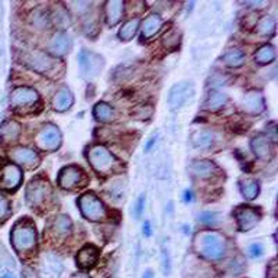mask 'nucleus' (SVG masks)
<instances>
[{"label": "nucleus", "instance_id": "7", "mask_svg": "<svg viewBox=\"0 0 278 278\" xmlns=\"http://www.w3.org/2000/svg\"><path fill=\"white\" fill-rule=\"evenodd\" d=\"M10 105H12V108L15 110L26 112L28 109L41 106V99H39V94L35 92L33 89L17 87L10 94Z\"/></svg>", "mask_w": 278, "mask_h": 278}, {"label": "nucleus", "instance_id": "47", "mask_svg": "<svg viewBox=\"0 0 278 278\" xmlns=\"http://www.w3.org/2000/svg\"><path fill=\"white\" fill-rule=\"evenodd\" d=\"M248 6H252V7H265L268 6L267 1H251V3H247Z\"/></svg>", "mask_w": 278, "mask_h": 278}, {"label": "nucleus", "instance_id": "40", "mask_svg": "<svg viewBox=\"0 0 278 278\" xmlns=\"http://www.w3.org/2000/svg\"><path fill=\"white\" fill-rule=\"evenodd\" d=\"M124 188L125 185L122 181H119L118 184L115 183V184H113V188H112V196H113L115 199H116V197H122V196H124Z\"/></svg>", "mask_w": 278, "mask_h": 278}, {"label": "nucleus", "instance_id": "42", "mask_svg": "<svg viewBox=\"0 0 278 278\" xmlns=\"http://www.w3.org/2000/svg\"><path fill=\"white\" fill-rule=\"evenodd\" d=\"M267 278H277V267H276V260H273L270 264V268L267 271Z\"/></svg>", "mask_w": 278, "mask_h": 278}, {"label": "nucleus", "instance_id": "36", "mask_svg": "<svg viewBox=\"0 0 278 278\" xmlns=\"http://www.w3.org/2000/svg\"><path fill=\"white\" fill-rule=\"evenodd\" d=\"M9 212H10L9 201H7V199L3 194H0V220H3L4 217H7Z\"/></svg>", "mask_w": 278, "mask_h": 278}, {"label": "nucleus", "instance_id": "49", "mask_svg": "<svg viewBox=\"0 0 278 278\" xmlns=\"http://www.w3.org/2000/svg\"><path fill=\"white\" fill-rule=\"evenodd\" d=\"M0 278H16V277H15V274H13V273L7 271V273H3V274L0 276Z\"/></svg>", "mask_w": 278, "mask_h": 278}, {"label": "nucleus", "instance_id": "14", "mask_svg": "<svg viewBox=\"0 0 278 278\" xmlns=\"http://www.w3.org/2000/svg\"><path fill=\"white\" fill-rule=\"evenodd\" d=\"M9 155L12 161H15L16 164L23 165L26 168H33L39 164V155L29 148H15L10 151Z\"/></svg>", "mask_w": 278, "mask_h": 278}, {"label": "nucleus", "instance_id": "5", "mask_svg": "<svg viewBox=\"0 0 278 278\" xmlns=\"http://www.w3.org/2000/svg\"><path fill=\"white\" fill-rule=\"evenodd\" d=\"M78 207H80L83 216L90 222H102L108 216L106 206L102 203V200L93 191H87V193L80 196Z\"/></svg>", "mask_w": 278, "mask_h": 278}, {"label": "nucleus", "instance_id": "33", "mask_svg": "<svg viewBox=\"0 0 278 278\" xmlns=\"http://www.w3.org/2000/svg\"><path fill=\"white\" fill-rule=\"evenodd\" d=\"M32 22H33V25L35 26H38V28H46L49 23H51V19H49V16L46 12L44 10H36L33 16H32Z\"/></svg>", "mask_w": 278, "mask_h": 278}, {"label": "nucleus", "instance_id": "17", "mask_svg": "<svg viewBox=\"0 0 278 278\" xmlns=\"http://www.w3.org/2000/svg\"><path fill=\"white\" fill-rule=\"evenodd\" d=\"M188 171H190L194 177L203 178V180H206V178H213L215 175H217V172H219L216 164L212 162V161H209V159L194 161V162L190 165Z\"/></svg>", "mask_w": 278, "mask_h": 278}, {"label": "nucleus", "instance_id": "22", "mask_svg": "<svg viewBox=\"0 0 278 278\" xmlns=\"http://www.w3.org/2000/svg\"><path fill=\"white\" fill-rule=\"evenodd\" d=\"M161 26H162L161 16L156 15V13L146 16L143 23H142V36L143 38H152L155 33L161 29Z\"/></svg>", "mask_w": 278, "mask_h": 278}, {"label": "nucleus", "instance_id": "35", "mask_svg": "<svg viewBox=\"0 0 278 278\" xmlns=\"http://www.w3.org/2000/svg\"><path fill=\"white\" fill-rule=\"evenodd\" d=\"M162 44L167 46V48H172V46L178 45L180 44V35H178V32L172 31L170 33H167V35H164Z\"/></svg>", "mask_w": 278, "mask_h": 278}, {"label": "nucleus", "instance_id": "18", "mask_svg": "<svg viewBox=\"0 0 278 278\" xmlns=\"http://www.w3.org/2000/svg\"><path fill=\"white\" fill-rule=\"evenodd\" d=\"M76 261L80 268H93L99 261V249L92 244L86 245L78 251Z\"/></svg>", "mask_w": 278, "mask_h": 278}, {"label": "nucleus", "instance_id": "45", "mask_svg": "<svg viewBox=\"0 0 278 278\" xmlns=\"http://www.w3.org/2000/svg\"><path fill=\"white\" fill-rule=\"evenodd\" d=\"M194 199V196H193V193H191V190H185L184 193H183V200L185 201V203H190V201Z\"/></svg>", "mask_w": 278, "mask_h": 278}, {"label": "nucleus", "instance_id": "28", "mask_svg": "<svg viewBox=\"0 0 278 278\" xmlns=\"http://www.w3.org/2000/svg\"><path fill=\"white\" fill-rule=\"evenodd\" d=\"M223 61L232 68H238L245 62V54L239 48H232L223 55Z\"/></svg>", "mask_w": 278, "mask_h": 278}, {"label": "nucleus", "instance_id": "32", "mask_svg": "<svg viewBox=\"0 0 278 278\" xmlns=\"http://www.w3.org/2000/svg\"><path fill=\"white\" fill-rule=\"evenodd\" d=\"M54 232L60 236H65L71 232V220L67 215H60L54 220Z\"/></svg>", "mask_w": 278, "mask_h": 278}, {"label": "nucleus", "instance_id": "8", "mask_svg": "<svg viewBox=\"0 0 278 278\" xmlns=\"http://www.w3.org/2000/svg\"><path fill=\"white\" fill-rule=\"evenodd\" d=\"M86 183H87L86 172L77 165H68L60 171L58 185L64 190H77L80 187H84Z\"/></svg>", "mask_w": 278, "mask_h": 278}, {"label": "nucleus", "instance_id": "41", "mask_svg": "<svg viewBox=\"0 0 278 278\" xmlns=\"http://www.w3.org/2000/svg\"><path fill=\"white\" fill-rule=\"evenodd\" d=\"M151 115H152V108H149V106H142V108H138V116H137V118L148 119Z\"/></svg>", "mask_w": 278, "mask_h": 278}, {"label": "nucleus", "instance_id": "6", "mask_svg": "<svg viewBox=\"0 0 278 278\" xmlns=\"http://www.w3.org/2000/svg\"><path fill=\"white\" fill-rule=\"evenodd\" d=\"M49 196H51V187L48 180L44 177L33 178L26 187V203L33 209L41 207Z\"/></svg>", "mask_w": 278, "mask_h": 278}, {"label": "nucleus", "instance_id": "27", "mask_svg": "<svg viewBox=\"0 0 278 278\" xmlns=\"http://www.w3.org/2000/svg\"><path fill=\"white\" fill-rule=\"evenodd\" d=\"M257 32L261 36H273L276 33V19L271 15L263 16L257 25Z\"/></svg>", "mask_w": 278, "mask_h": 278}, {"label": "nucleus", "instance_id": "19", "mask_svg": "<svg viewBox=\"0 0 278 278\" xmlns=\"http://www.w3.org/2000/svg\"><path fill=\"white\" fill-rule=\"evenodd\" d=\"M70 45H71V42H70L68 35L65 32H57L49 42V51L55 57H62L70 51Z\"/></svg>", "mask_w": 278, "mask_h": 278}, {"label": "nucleus", "instance_id": "1", "mask_svg": "<svg viewBox=\"0 0 278 278\" xmlns=\"http://www.w3.org/2000/svg\"><path fill=\"white\" fill-rule=\"evenodd\" d=\"M194 249L203 258L217 261L226 254V239L216 232H200L194 238Z\"/></svg>", "mask_w": 278, "mask_h": 278}, {"label": "nucleus", "instance_id": "38", "mask_svg": "<svg viewBox=\"0 0 278 278\" xmlns=\"http://www.w3.org/2000/svg\"><path fill=\"white\" fill-rule=\"evenodd\" d=\"M162 268H164V274L168 276L171 270V260H170V254H168V249L164 247L162 249Z\"/></svg>", "mask_w": 278, "mask_h": 278}, {"label": "nucleus", "instance_id": "21", "mask_svg": "<svg viewBox=\"0 0 278 278\" xmlns=\"http://www.w3.org/2000/svg\"><path fill=\"white\" fill-rule=\"evenodd\" d=\"M52 106L57 112H67L68 109L73 106V94L70 92V89L61 87L58 92L55 93L54 100H52Z\"/></svg>", "mask_w": 278, "mask_h": 278}, {"label": "nucleus", "instance_id": "3", "mask_svg": "<svg viewBox=\"0 0 278 278\" xmlns=\"http://www.w3.org/2000/svg\"><path fill=\"white\" fill-rule=\"evenodd\" d=\"M12 244L22 257L36 247V228L29 219H20L12 229Z\"/></svg>", "mask_w": 278, "mask_h": 278}, {"label": "nucleus", "instance_id": "37", "mask_svg": "<svg viewBox=\"0 0 278 278\" xmlns=\"http://www.w3.org/2000/svg\"><path fill=\"white\" fill-rule=\"evenodd\" d=\"M248 254L252 258H261L264 254V248L261 244H252L251 247L248 248Z\"/></svg>", "mask_w": 278, "mask_h": 278}, {"label": "nucleus", "instance_id": "13", "mask_svg": "<svg viewBox=\"0 0 278 278\" xmlns=\"http://www.w3.org/2000/svg\"><path fill=\"white\" fill-rule=\"evenodd\" d=\"M235 219H236L241 231L249 232L260 223L261 215H260V212L254 210V207L242 206V207H238V210L235 212Z\"/></svg>", "mask_w": 278, "mask_h": 278}, {"label": "nucleus", "instance_id": "44", "mask_svg": "<svg viewBox=\"0 0 278 278\" xmlns=\"http://www.w3.org/2000/svg\"><path fill=\"white\" fill-rule=\"evenodd\" d=\"M156 138H158V135L155 134L152 138L148 140V143H146V146H145V152H149L151 149H152V146L155 145V142H156Z\"/></svg>", "mask_w": 278, "mask_h": 278}, {"label": "nucleus", "instance_id": "10", "mask_svg": "<svg viewBox=\"0 0 278 278\" xmlns=\"http://www.w3.org/2000/svg\"><path fill=\"white\" fill-rule=\"evenodd\" d=\"M36 146L42 151H55L61 145V132L54 125H45L36 135Z\"/></svg>", "mask_w": 278, "mask_h": 278}, {"label": "nucleus", "instance_id": "50", "mask_svg": "<svg viewBox=\"0 0 278 278\" xmlns=\"http://www.w3.org/2000/svg\"><path fill=\"white\" fill-rule=\"evenodd\" d=\"M143 278H154V273L151 270H146L145 274H143Z\"/></svg>", "mask_w": 278, "mask_h": 278}, {"label": "nucleus", "instance_id": "43", "mask_svg": "<svg viewBox=\"0 0 278 278\" xmlns=\"http://www.w3.org/2000/svg\"><path fill=\"white\" fill-rule=\"evenodd\" d=\"M22 276L23 278H36V274H35V271L32 270V268H23V271H22Z\"/></svg>", "mask_w": 278, "mask_h": 278}, {"label": "nucleus", "instance_id": "24", "mask_svg": "<svg viewBox=\"0 0 278 278\" xmlns=\"http://www.w3.org/2000/svg\"><path fill=\"white\" fill-rule=\"evenodd\" d=\"M19 134H20V126L19 124H16L15 121H7L0 128V138L4 142L15 140L19 137Z\"/></svg>", "mask_w": 278, "mask_h": 278}, {"label": "nucleus", "instance_id": "34", "mask_svg": "<svg viewBox=\"0 0 278 278\" xmlns=\"http://www.w3.org/2000/svg\"><path fill=\"white\" fill-rule=\"evenodd\" d=\"M220 219V215L219 213H215V212H203L199 215V220H200L203 225H209V226H213L216 225Z\"/></svg>", "mask_w": 278, "mask_h": 278}, {"label": "nucleus", "instance_id": "31", "mask_svg": "<svg viewBox=\"0 0 278 278\" xmlns=\"http://www.w3.org/2000/svg\"><path fill=\"white\" fill-rule=\"evenodd\" d=\"M193 143L196 148L206 149L213 143V134L209 131H199L194 137H193Z\"/></svg>", "mask_w": 278, "mask_h": 278}, {"label": "nucleus", "instance_id": "4", "mask_svg": "<svg viewBox=\"0 0 278 278\" xmlns=\"http://www.w3.org/2000/svg\"><path fill=\"white\" fill-rule=\"evenodd\" d=\"M89 162L93 167V170L96 171L100 175H109L118 167V159L110 154L108 148H105L103 145H94L89 149L87 152Z\"/></svg>", "mask_w": 278, "mask_h": 278}, {"label": "nucleus", "instance_id": "11", "mask_svg": "<svg viewBox=\"0 0 278 278\" xmlns=\"http://www.w3.org/2000/svg\"><path fill=\"white\" fill-rule=\"evenodd\" d=\"M22 183V171L19 167L0 159V187L4 190H16Z\"/></svg>", "mask_w": 278, "mask_h": 278}, {"label": "nucleus", "instance_id": "9", "mask_svg": "<svg viewBox=\"0 0 278 278\" xmlns=\"http://www.w3.org/2000/svg\"><path fill=\"white\" fill-rule=\"evenodd\" d=\"M78 64H80V70L81 74L84 77L92 78L100 74L103 65H105V60L102 58V55L92 52L89 49H83L78 54Z\"/></svg>", "mask_w": 278, "mask_h": 278}, {"label": "nucleus", "instance_id": "16", "mask_svg": "<svg viewBox=\"0 0 278 278\" xmlns=\"http://www.w3.org/2000/svg\"><path fill=\"white\" fill-rule=\"evenodd\" d=\"M251 148L254 151V154L257 155V158L268 161L273 156V143L268 137L265 135H257L251 140Z\"/></svg>", "mask_w": 278, "mask_h": 278}, {"label": "nucleus", "instance_id": "46", "mask_svg": "<svg viewBox=\"0 0 278 278\" xmlns=\"http://www.w3.org/2000/svg\"><path fill=\"white\" fill-rule=\"evenodd\" d=\"M143 233H145V236H151L152 235V228H151V223L149 222H145L143 223Z\"/></svg>", "mask_w": 278, "mask_h": 278}, {"label": "nucleus", "instance_id": "12", "mask_svg": "<svg viewBox=\"0 0 278 278\" xmlns=\"http://www.w3.org/2000/svg\"><path fill=\"white\" fill-rule=\"evenodd\" d=\"M193 94V84L190 81H180L171 87L168 93V106L171 110H178L183 108L185 102Z\"/></svg>", "mask_w": 278, "mask_h": 278}, {"label": "nucleus", "instance_id": "25", "mask_svg": "<svg viewBox=\"0 0 278 278\" xmlns=\"http://www.w3.org/2000/svg\"><path fill=\"white\" fill-rule=\"evenodd\" d=\"M228 103V96L225 93L222 92H212L209 94L207 100H206V106L204 108L207 110H212V112H216V110H220L225 105Z\"/></svg>", "mask_w": 278, "mask_h": 278}, {"label": "nucleus", "instance_id": "2", "mask_svg": "<svg viewBox=\"0 0 278 278\" xmlns=\"http://www.w3.org/2000/svg\"><path fill=\"white\" fill-rule=\"evenodd\" d=\"M22 61L25 62L29 68L44 74V76H48V77H55L61 71L58 68H62V64L58 58H54L49 54L39 51V49L25 51L22 54Z\"/></svg>", "mask_w": 278, "mask_h": 278}, {"label": "nucleus", "instance_id": "26", "mask_svg": "<svg viewBox=\"0 0 278 278\" xmlns=\"http://www.w3.org/2000/svg\"><path fill=\"white\" fill-rule=\"evenodd\" d=\"M241 193L247 200H254L260 193V183L254 178H245L241 181Z\"/></svg>", "mask_w": 278, "mask_h": 278}, {"label": "nucleus", "instance_id": "20", "mask_svg": "<svg viewBox=\"0 0 278 278\" xmlns=\"http://www.w3.org/2000/svg\"><path fill=\"white\" fill-rule=\"evenodd\" d=\"M125 3L122 0H110L105 4V10H106V22L109 26L116 25L124 13Z\"/></svg>", "mask_w": 278, "mask_h": 278}, {"label": "nucleus", "instance_id": "23", "mask_svg": "<svg viewBox=\"0 0 278 278\" xmlns=\"http://www.w3.org/2000/svg\"><path fill=\"white\" fill-rule=\"evenodd\" d=\"M93 113H94V118L99 121V122H103V124H109L115 119V112L110 105L105 103V102H100L97 103L94 109H93Z\"/></svg>", "mask_w": 278, "mask_h": 278}, {"label": "nucleus", "instance_id": "48", "mask_svg": "<svg viewBox=\"0 0 278 278\" xmlns=\"http://www.w3.org/2000/svg\"><path fill=\"white\" fill-rule=\"evenodd\" d=\"M71 278H92V277H90L89 274H86V273H76Z\"/></svg>", "mask_w": 278, "mask_h": 278}, {"label": "nucleus", "instance_id": "30", "mask_svg": "<svg viewBox=\"0 0 278 278\" xmlns=\"http://www.w3.org/2000/svg\"><path fill=\"white\" fill-rule=\"evenodd\" d=\"M139 17H134V19L128 20L124 26L121 28V31H119V38H121L122 41H131V39L137 35Z\"/></svg>", "mask_w": 278, "mask_h": 278}, {"label": "nucleus", "instance_id": "15", "mask_svg": "<svg viewBox=\"0 0 278 278\" xmlns=\"http://www.w3.org/2000/svg\"><path fill=\"white\" fill-rule=\"evenodd\" d=\"M242 109L248 115H260L265 109V99L261 92H249L242 99Z\"/></svg>", "mask_w": 278, "mask_h": 278}, {"label": "nucleus", "instance_id": "39", "mask_svg": "<svg viewBox=\"0 0 278 278\" xmlns=\"http://www.w3.org/2000/svg\"><path fill=\"white\" fill-rule=\"evenodd\" d=\"M143 207H145V196L140 194L139 199L137 200V204H135V217H137V219H139V217L142 216V213H143Z\"/></svg>", "mask_w": 278, "mask_h": 278}, {"label": "nucleus", "instance_id": "29", "mask_svg": "<svg viewBox=\"0 0 278 278\" xmlns=\"http://www.w3.org/2000/svg\"><path fill=\"white\" fill-rule=\"evenodd\" d=\"M274 60H276V48L270 44L258 48V51L255 52V61L258 64H270Z\"/></svg>", "mask_w": 278, "mask_h": 278}]
</instances>
